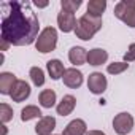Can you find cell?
I'll use <instances>...</instances> for the list:
<instances>
[{
    "instance_id": "cell-13",
    "label": "cell",
    "mask_w": 135,
    "mask_h": 135,
    "mask_svg": "<svg viewBox=\"0 0 135 135\" xmlns=\"http://www.w3.org/2000/svg\"><path fill=\"white\" fill-rule=\"evenodd\" d=\"M88 133V124L83 119H73L65 126L62 135H86Z\"/></svg>"
},
{
    "instance_id": "cell-23",
    "label": "cell",
    "mask_w": 135,
    "mask_h": 135,
    "mask_svg": "<svg viewBox=\"0 0 135 135\" xmlns=\"http://www.w3.org/2000/svg\"><path fill=\"white\" fill-rule=\"evenodd\" d=\"M13 119V108L8 103H2L0 105V121L2 124H7Z\"/></svg>"
},
{
    "instance_id": "cell-19",
    "label": "cell",
    "mask_w": 135,
    "mask_h": 135,
    "mask_svg": "<svg viewBox=\"0 0 135 135\" xmlns=\"http://www.w3.org/2000/svg\"><path fill=\"white\" fill-rule=\"evenodd\" d=\"M107 10V2L105 0H91L88 3V15L95 16V18H102L103 11Z\"/></svg>"
},
{
    "instance_id": "cell-21",
    "label": "cell",
    "mask_w": 135,
    "mask_h": 135,
    "mask_svg": "<svg viewBox=\"0 0 135 135\" xmlns=\"http://www.w3.org/2000/svg\"><path fill=\"white\" fill-rule=\"evenodd\" d=\"M127 69H129V64L122 60V62H113V64H108L107 72H108L110 75H121V73H124Z\"/></svg>"
},
{
    "instance_id": "cell-11",
    "label": "cell",
    "mask_w": 135,
    "mask_h": 135,
    "mask_svg": "<svg viewBox=\"0 0 135 135\" xmlns=\"http://www.w3.org/2000/svg\"><path fill=\"white\" fill-rule=\"evenodd\" d=\"M75 107H76V99H75L72 94H67V95H64L62 100L56 105V111H57V114H60V116H69V114L73 113Z\"/></svg>"
},
{
    "instance_id": "cell-2",
    "label": "cell",
    "mask_w": 135,
    "mask_h": 135,
    "mask_svg": "<svg viewBox=\"0 0 135 135\" xmlns=\"http://www.w3.org/2000/svg\"><path fill=\"white\" fill-rule=\"evenodd\" d=\"M100 29H102V18H95V16H91V15L84 13L76 21L75 35H76V38H80L83 41H89V40H92V37Z\"/></svg>"
},
{
    "instance_id": "cell-14",
    "label": "cell",
    "mask_w": 135,
    "mask_h": 135,
    "mask_svg": "<svg viewBox=\"0 0 135 135\" xmlns=\"http://www.w3.org/2000/svg\"><path fill=\"white\" fill-rule=\"evenodd\" d=\"M108 52L103 48H92L88 51V64L92 67H99L102 64H107Z\"/></svg>"
},
{
    "instance_id": "cell-16",
    "label": "cell",
    "mask_w": 135,
    "mask_h": 135,
    "mask_svg": "<svg viewBox=\"0 0 135 135\" xmlns=\"http://www.w3.org/2000/svg\"><path fill=\"white\" fill-rule=\"evenodd\" d=\"M69 60L78 67V65H84L88 62V49H84L83 46H73L69 51Z\"/></svg>"
},
{
    "instance_id": "cell-6",
    "label": "cell",
    "mask_w": 135,
    "mask_h": 135,
    "mask_svg": "<svg viewBox=\"0 0 135 135\" xmlns=\"http://www.w3.org/2000/svg\"><path fill=\"white\" fill-rule=\"evenodd\" d=\"M107 88H108V81L102 72H94L88 76V89L94 95H102L107 91Z\"/></svg>"
},
{
    "instance_id": "cell-15",
    "label": "cell",
    "mask_w": 135,
    "mask_h": 135,
    "mask_svg": "<svg viewBox=\"0 0 135 135\" xmlns=\"http://www.w3.org/2000/svg\"><path fill=\"white\" fill-rule=\"evenodd\" d=\"M46 70H48V73H49L51 80L57 81V80L64 78V73H65V70H67V69L64 67V64H62L59 59H51V60H48V62H46Z\"/></svg>"
},
{
    "instance_id": "cell-10",
    "label": "cell",
    "mask_w": 135,
    "mask_h": 135,
    "mask_svg": "<svg viewBox=\"0 0 135 135\" xmlns=\"http://www.w3.org/2000/svg\"><path fill=\"white\" fill-rule=\"evenodd\" d=\"M18 78L11 72H2L0 73V94L2 95H10L13 88L16 86Z\"/></svg>"
},
{
    "instance_id": "cell-1",
    "label": "cell",
    "mask_w": 135,
    "mask_h": 135,
    "mask_svg": "<svg viewBox=\"0 0 135 135\" xmlns=\"http://www.w3.org/2000/svg\"><path fill=\"white\" fill-rule=\"evenodd\" d=\"M30 2H3L2 3V24H0V40L11 46H29L37 41L40 35V21Z\"/></svg>"
},
{
    "instance_id": "cell-8",
    "label": "cell",
    "mask_w": 135,
    "mask_h": 135,
    "mask_svg": "<svg viewBox=\"0 0 135 135\" xmlns=\"http://www.w3.org/2000/svg\"><path fill=\"white\" fill-rule=\"evenodd\" d=\"M64 84L67 88H70V89H78L81 84H83V73L76 69V67H72V69H67L65 73H64Z\"/></svg>"
},
{
    "instance_id": "cell-12",
    "label": "cell",
    "mask_w": 135,
    "mask_h": 135,
    "mask_svg": "<svg viewBox=\"0 0 135 135\" xmlns=\"http://www.w3.org/2000/svg\"><path fill=\"white\" fill-rule=\"evenodd\" d=\"M56 129V118L54 116H43L38 119L35 126V133L37 135H52Z\"/></svg>"
},
{
    "instance_id": "cell-18",
    "label": "cell",
    "mask_w": 135,
    "mask_h": 135,
    "mask_svg": "<svg viewBox=\"0 0 135 135\" xmlns=\"http://www.w3.org/2000/svg\"><path fill=\"white\" fill-rule=\"evenodd\" d=\"M41 110L37 107V105H27L21 110V121L27 122V121H32V119H41Z\"/></svg>"
},
{
    "instance_id": "cell-20",
    "label": "cell",
    "mask_w": 135,
    "mask_h": 135,
    "mask_svg": "<svg viewBox=\"0 0 135 135\" xmlns=\"http://www.w3.org/2000/svg\"><path fill=\"white\" fill-rule=\"evenodd\" d=\"M29 76H30L33 86H37V88H41L45 84V81H46L45 72H43V69H40V67H32L30 72H29Z\"/></svg>"
},
{
    "instance_id": "cell-17",
    "label": "cell",
    "mask_w": 135,
    "mask_h": 135,
    "mask_svg": "<svg viewBox=\"0 0 135 135\" xmlns=\"http://www.w3.org/2000/svg\"><path fill=\"white\" fill-rule=\"evenodd\" d=\"M56 102H57V95L52 89H43L38 95V103L43 108H52L56 107Z\"/></svg>"
},
{
    "instance_id": "cell-24",
    "label": "cell",
    "mask_w": 135,
    "mask_h": 135,
    "mask_svg": "<svg viewBox=\"0 0 135 135\" xmlns=\"http://www.w3.org/2000/svg\"><path fill=\"white\" fill-rule=\"evenodd\" d=\"M135 60V43H132V45H129V48H127V51L124 52V62H133Z\"/></svg>"
},
{
    "instance_id": "cell-22",
    "label": "cell",
    "mask_w": 135,
    "mask_h": 135,
    "mask_svg": "<svg viewBox=\"0 0 135 135\" xmlns=\"http://www.w3.org/2000/svg\"><path fill=\"white\" fill-rule=\"evenodd\" d=\"M83 5L81 0H60V7L64 11H69V13H76L78 8Z\"/></svg>"
},
{
    "instance_id": "cell-7",
    "label": "cell",
    "mask_w": 135,
    "mask_h": 135,
    "mask_svg": "<svg viewBox=\"0 0 135 135\" xmlns=\"http://www.w3.org/2000/svg\"><path fill=\"white\" fill-rule=\"evenodd\" d=\"M76 18L73 13H69V11H64L60 10L59 15H57V26L59 29L64 32V33H70V32H75V27H76Z\"/></svg>"
},
{
    "instance_id": "cell-27",
    "label": "cell",
    "mask_w": 135,
    "mask_h": 135,
    "mask_svg": "<svg viewBox=\"0 0 135 135\" xmlns=\"http://www.w3.org/2000/svg\"><path fill=\"white\" fill-rule=\"evenodd\" d=\"M2 129H3V135H7V132H8V129H7V126H5V124L2 126Z\"/></svg>"
},
{
    "instance_id": "cell-25",
    "label": "cell",
    "mask_w": 135,
    "mask_h": 135,
    "mask_svg": "<svg viewBox=\"0 0 135 135\" xmlns=\"http://www.w3.org/2000/svg\"><path fill=\"white\" fill-rule=\"evenodd\" d=\"M33 5L38 7V8H46L49 5V2H33Z\"/></svg>"
},
{
    "instance_id": "cell-4",
    "label": "cell",
    "mask_w": 135,
    "mask_h": 135,
    "mask_svg": "<svg viewBox=\"0 0 135 135\" xmlns=\"http://www.w3.org/2000/svg\"><path fill=\"white\" fill-rule=\"evenodd\" d=\"M114 16L130 29H135V0H121L114 5Z\"/></svg>"
},
{
    "instance_id": "cell-9",
    "label": "cell",
    "mask_w": 135,
    "mask_h": 135,
    "mask_svg": "<svg viewBox=\"0 0 135 135\" xmlns=\"http://www.w3.org/2000/svg\"><path fill=\"white\" fill-rule=\"evenodd\" d=\"M30 91H32V89H30V86H29L27 81H24V80H18V83H16V86L13 88L10 97H11L13 102L21 103V102H26V100L30 97Z\"/></svg>"
},
{
    "instance_id": "cell-5",
    "label": "cell",
    "mask_w": 135,
    "mask_h": 135,
    "mask_svg": "<svg viewBox=\"0 0 135 135\" xmlns=\"http://www.w3.org/2000/svg\"><path fill=\"white\" fill-rule=\"evenodd\" d=\"M133 116L127 111H122V113H118L114 118H113V129L118 135H127L132 132L133 129Z\"/></svg>"
},
{
    "instance_id": "cell-28",
    "label": "cell",
    "mask_w": 135,
    "mask_h": 135,
    "mask_svg": "<svg viewBox=\"0 0 135 135\" xmlns=\"http://www.w3.org/2000/svg\"><path fill=\"white\" fill-rule=\"evenodd\" d=\"M52 135H54V133H52Z\"/></svg>"
},
{
    "instance_id": "cell-26",
    "label": "cell",
    "mask_w": 135,
    "mask_h": 135,
    "mask_svg": "<svg viewBox=\"0 0 135 135\" xmlns=\"http://www.w3.org/2000/svg\"><path fill=\"white\" fill-rule=\"evenodd\" d=\"M86 135H107L105 132H102V130H88V133Z\"/></svg>"
},
{
    "instance_id": "cell-3",
    "label": "cell",
    "mask_w": 135,
    "mask_h": 135,
    "mask_svg": "<svg viewBox=\"0 0 135 135\" xmlns=\"http://www.w3.org/2000/svg\"><path fill=\"white\" fill-rule=\"evenodd\" d=\"M57 38H59L57 30L54 27H45L40 32V35H38V38L35 41L37 51L41 52V54H48V52L54 51L56 46H57Z\"/></svg>"
}]
</instances>
